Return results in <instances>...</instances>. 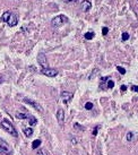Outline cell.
<instances>
[{
	"label": "cell",
	"mask_w": 138,
	"mask_h": 155,
	"mask_svg": "<svg viewBox=\"0 0 138 155\" xmlns=\"http://www.w3.org/2000/svg\"><path fill=\"white\" fill-rule=\"evenodd\" d=\"M1 21L2 22H6V23L8 24L9 26H11V27H13V26L17 25L18 19H17V16H16L15 14L10 13V11H6V13L2 15Z\"/></svg>",
	"instance_id": "obj_1"
},
{
	"label": "cell",
	"mask_w": 138,
	"mask_h": 155,
	"mask_svg": "<svg viewBox=\"0 0 138 155\" xmlns=\"http://www.w3.org/2000/svg\"><path fill=\"white\" fill-rule=\"evenodd\" d=\"M1 127L4 128L6 131H8L9 134L11 135V136L17 137V131H16L15 127H14V125L8 119H4V120L1 121Z\"/></svg>",
	"instance_id": "obj_2"
},
{
	"label": "cell",
	"mask_w": 138,
	"mask_h": 155,
	"mask_svg": "<svg viewBox=\"0 0 138 155\" xmlns=\"http://www.w3.org/2000/svg\"><path fill=\"white\" fill-rule=\"evenodd\" d=\"M68 17L67 16H65V15H58V16H55L54 18L51 21V24H52V26L53 27H60V26H62L64 24H66V23H68Z\"/></svg>",
	"instance_id": "obj_3"
},
{
	"label": "cell",
	"mask_w": 138,
	"mask_h": 155,
	"mask_svg": "<svg viewBox=\"0 0 138 155\" xmlns=\"http://www.w3.org/2000/svg\"><path fill=\"white\" fill-rule=\"evenodd\" d=\"M0 154H2V155H11L13 154L9 145L7 144L2 138H0Z\"/></svg>",
	"instance_id": "obj_4"
},
{
	"label": "cell",
	"mask_w": 138,
	"mask_h": 155,
	"mask_svg": "<svg viewBox=\"0 0 138 155\" xmlns=\"http://www.w3.org/2000/svg\"><path fill=\"white\" fill-rule=\"evenodd\" d=\"M41 72H42L43 75H45V76L48 77H54L58 75V70L57 69H53V68H50V67H48V68H43L41 70Z\"/></svg>",
	"instance_id": "obj_5"
},
{
	"label": "cell",
	"mask_w": 138,
	"mask_h": 155,
	"mask_svg": "<svg viewBox=\"0 0 138 155\" xmlns=\"http://www.w3.org/2000/svg\"><path fill=\"white\" fill-rule=\"evenodd\" d=\"M23 102H25V103H27V104H30L31 106H33V108H35L37 111H40V112H42L43 111V109H42V106L40 105L37 102H35V101H33V100H31V99H23Z\"/></svg>",
	"instance_id": "obj_6"
},
{
	"label": "cell",
	"mask_w": 138,
	"mask_h": 155,
	"mask_svg": "<svg viewBox=\"0 0 138 155\" xmlns=\"http://www.w3.org/2000/svg\"><path fill=\"white\" fill-rule=\"evenodd\" d=\"M37 61L43 68H48V61H47V57L44 55V53H38L37 55Z\"/></svg>",
	"instance_id": "obj_7"
},
{
	"label": "cell",
	"mask_w": 138,
	"mask_h": 155,
	"mask_svg": "<svg viewBox=\"0 0 138 155\" xmlns=\"http://www.w3.org/2000/svg\"><path fill=\"white\" fill-rule=\"evenodd\" d=\"M71 99H72V94L71 93H69V92H62L61 93V100H62V102H64L65 104H68L70 101H71Z\"/></svg>",
	"instance_id": "obj_8"
},
{
	"label": "cell",
	"mask_w": 138,
	"mask_h": 155,
	"mask_svg": "<svg viewBox=\"0 0 138 155\" xmlns=\"http://www.w3.org/2000/svg\"><path fill=\"white\" fill-rule=\"evenodd\" d=\"M57 119H58V122L60 123V125H62L65 121V112L62 109H59L57 112Z\"/></svg>",
	"instance_id": "obj_9"
},
{
	"label": "cell",
	"mask_w": 138,
	"mask_h": 155,
	"mask_svg": "<svg viewBox=\"0 0 138 155\" xmlns=\"http://www.w3.org/2000/svg\"><path fill=\"white\" fill-rule=\"evenodd\" d=\"M91 7H92V4H91V1H88V0H84V1L82 2V10L85 11V13L91 9Z\"/></svg>",
	"instance_id": "obj_10"
},
{
	"label": "cell",
	"mask_w": 138,
	"mask_h": 155,
	"mask_svg": "<svg viewBox=\"0 0 138 155\" xmlns=\"http://www.w3.org/2000/svg\"><path fill=\"white\" fill-rule=\"evenodd\" d=\"M23 131H24V135H25L26 137H31L33 135V129L32 128H24Z\"/></svg>",
	"instance_id": "obj_11"
},
{
	"label": "cell",
	"mask_w": 138,
	"mask_h": 155,
	"mask_svg": "<svg viewBox=\"0 0 138 155\" xmlns=\"http://www.w3.org/2000/svg\"><path fill=\"white\" fill-rule=\"evenodd\" d=\"M31 117V114H26V113H17L16 114V118L18 119H28Z\"/></svg>",
	"instance_id": "obj_12"
},
{
	"label": "cell",
	"mask_w": 138,
	"mask_h": 155,
	"mask_svg": "<svg viewBox=\"0 0 138 155\" xmlns=\"http://www.w3.org/2000/svg\"><path fill=\"white\" fill-rule=\"evenodd\" d=\"M40 145H41V140L40 139H35L34 142L32 143V148L33 149H36L38 146H40Z\"/></svg>",
	"instance_id": "obj_13"
},
{
	"label": "cell",
	"mask_w": 138,
	"mask_h": 155,
	"mask_svg": "<svg viewBox=\"0 0 138 155\" xmlns=\"http://www.w3.org/2000/svg\"><path fill=\"white\" fill-rule=\"evenodd\" d=\"M28 122H30V125H31V126H35L36 123H37V120L35 119V117L31 115V117L28 118Z\"/></svg>",
	"instance_id": "obj_14"
},
{
	"label": "cell",
	"mask_w": 138,
	"mask_h": 155,
	"mask_svg": "<svg viewBox=\"0 0 138 155\" xmlns=\"http://www.w3.org/2000/svg\"><path fill=\"white\" fill-rule=\"evenodd\" d=\"M94 36H95L94 32H87L85 34V38L86 40H92V38H94Z\"/></svg>",
	"instance_id": "obj_15"
},
{
	"label": "cell",
	"mask_w": 138,
	"mask_h": 155,
	"mask_svg": "<svg viewBox=\"0 0 138 155\" xmlns=\"http://www.w3.org/2000/svg\"><path fill=\"white\" fill-rule=\"evenodd\" d=\"M113 86H114V83H113V81L109 79L108 83H106V87H108V88H113Z\"/></svg>",
	"instance_id": "obj_16"
},
{
	"label": "cell",
	"mask_w": 138,
	"mask_h": 155,
	"mask_svg": "<svg viewBox=\"0 0 138 155\" xmlns=\"http://www.w3.org/2000/svg\"><path fill=\"white\" fill-rule=\"evenodd\" d=\"M117 69H118V71H119L121 75H125V74H126V69L123 68V67H121V66H117Z\"/></svg>",
	"instance_id": "obj_17"
},
{
	"label": "cell",
	"mask_w": 138,
	"mask_h": 155,
	"mask_svg": "<svg viewBox=\"0 0 138 155\" xmlns=\"http://www.w3.org/2000/svg\"><path fill=\"white\" fill-rule=\"evenodd\" d=\"M85 109H86V110H92V109H93V103H92V102H86Z\"/></svg>",
	"instance_id": "obj_18"
},
{
	"label": "cell",
	"mask_w": 138,
	"mask_h": 155,
	"mask_svg": "<svg viewBox=\"0 0 138 155\" xmlns=\"http://www.w3.org/2000/svg\"><path fill=\"white\" fill-rule=\"evenodd\" d=\"M121 38H122V41H127L128 38H129V34H128L127 32L122 33V36H121Z\"/></svg>",
	"instance_id": "obj_19"
},
{
	"label": "cell",
	"mask_w": 138,
	"mask_h": 155,
	"mask_svg": "<svg viewBox=\"0 0 138 155\" xmlns=\"http://www.w3.org/2000/svg\"><path fill=\"white\" fill-rule=\"evenodd\" d=\"M98 129H100V126H96V127L94 128V130H93V136H96V135H97Z\"/></svg>",
	"instance_id": "obj_20"
},
{
	"label": "cell",
	"mask_w": 138,
	"mask_h": 155,
	"mask_svg": "<svg viewBox=\"0 0 138 155\" xmlns=\"http://www.w3.org/2000/svg\"><path fill=\"white\" fill-rule=\"evenodd\" d=\"M74 127L76 128V129H79V130H85V128H84V127H82V126H79L78 123H75V125H74Z\"/></svg>",
	"instance_id": "obj_21"
},
{
	"label": "cell",
	"mask_w": 138,
	"mask_h": 155,
	"mask_svg": "<svg viewBox=\"0 0 138 155\" xmlns=\"http://www.w3.org/2000/svg\"><path fill=\"white\" fill-rule=\"evenodd\" d=\"M132 136H134V135H132V132H128V134H127V140H128V142H130V140L132 139Z\"/></svg>",
	"instance_id": "obj_22"
},
{
	"label": "cell",
	"mask_w": 138,
	"mask_h": 155,
	"mask_svg": "<svg viewBox=\"0 0 138 155\" xmlns=\"http://www.w3.org/2000/svg\"><path fill=\"white\" fill-rule=\"evenodd\" d=\"M108 32H109V28H108V27H103V28H102L103 35H106V34H108Z\"/></svg>",
	"instance_id": "obj_23"
},
{
	"label": "cell",
	"mask_w": 138,
	"mask_h": 155,
	"mask_svg": "<svg viewBox=\"0 0 138 155\" xmlns=\"http://www.w3.org/2000/svg\"><path fill=\"white\" fill-rule=\"evenodd\" d=\"M131 89H132L134 92H137V93H138V86H137V85H132V86H131Z\"/></svg>",
	"instance_id": "obj_24"
},
{
	"label": "cell",
	"mask_w": 138,
	"mask_h": 155,
	"mask_svg": "<svg viewBox=\"0 0 138 155\" xmlns=\"http://www.w3.org/2000/svg\"><path fill=\"white\" fill-rule=\"evenodd\" d=\"M121 92H125V91H127V86L126 85H121Z\"/></svg>",
	"instance_id": "obj_25"
},
{
	"label": "cell",
	"mask_w": 138,
	"mask_h": 155,
	"mask_svg": "<svg viewBox=\"0 0 138 155\" xmlns=\"http://www.w3.org/2000/svg\"><path fill=\"white\" fill-rule=\"evenodd\" d=\"M37 155H45L44 151H37Z\"/></svg>",
	"instance_id": "obj_26"
},
{
	"label": "cell",
	"mask_w": 138,
	"mask_h": 155,
	"mask_svg": "<svg viewBox=\"0 0 138 155\" xmlns=\"http://www.w3.org/2000/svg\"><path fill=\"white\" fill-rule=\"evenodd\" d=\"M77 1V0H65V2H75Z\"/></svg>",
	"instance_id": "obj_27"
}]
</instances>
